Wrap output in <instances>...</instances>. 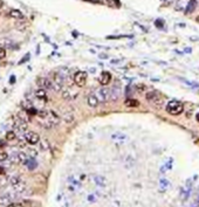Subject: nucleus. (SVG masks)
<instances>
[{
    "label": "nucleus",
    "instance_id": "obj_9",
    "mask_svg": "<svg viewBox=\"0 0 199 207\" xmlns=\"http://www.w3.org/2000/svg\"><path fill=\"white\" fill-rule=\"evenodd\" d=\"M110 81H111V75H110V73H108V72H103V73L101 74L100 78H98V82H100L102 86L109 84Z\"/></svg>",
    "mask_w": 199,
    "mask_h": 207
},
{
    "label": "nucleus",
    "instance_id": "obj_15",
    "mask_svg": "<svg viewBox=\"0 0 199 207\" xmlns=\"http://www.w3.org/2000/svg\"><path fill=\"white\" fill-rule=\"evenodd\" d=\"M196 6H197V0H190V2L186 6V12L188 13H192L196 10Z\"/></svg>",
    "mask_w": 199,
    "mask_h": 207
},
{
    "label": "nucleus",
    "instance_id": "obj_24",
    "mask_svg": "<svg viewBox=\"0 0 199 207\" xmlns=\"http://www.w3.org/2000/svg\"><path fill=\"white\" fill-rule=\"evenodd\" d=\"M61 91H62V97L64 98V99H69V98H70L69 91H68L67 89H64V90H61Z\"/></svg>",
    "mask_w": 199,
    "mask_h": 207
},
{
    "label": "nucleus",
    "instance_id": "obj_25",
    "mask_svg": "<svg viewBox=\"0 0 199 207\" xmlns=\"http://www.w3.org/2000/svg\"><path fill=\"white\" fill-rule=\"evenodd\" d=\"M6 207H25V206L22 204H20V202H11Z\"/></svg>",
    "mask_w": 199,
    "mask_h": 207
},
{
    "label": "nucleus",
    "instance_id": "obj_14",
    "mask_svg": "<svg viewBox=\"0 0 199 207\" xmlns=\"http://www.w3.org/2000/svg\"><path fill=\"white\" fill-rule=\"evenodd\" d=\"M124 104L128 108H136V107L139 105V102L137 99H134V98H128V99H126Z\"/></svg>",
    "mask_w": 199,
    "mask_h": 207
},
{
    "label": "nucleus",
    "instance_id": "obj_7",
    "mask_svg": "<svg viewBox=\"0 0 199 207\" xmlns=\"http://www.w3.org/2000/svg\"><path fill=\"white\" fill-rule=\"evenodd\" d=\"M13 125H14V128H15L17 130L20 131V132L27 131V129H28V124H27V122L23 120L22 117H20V116L14 118V123H13Z\"/></svg>",
    "mask_w": 199,
    "mask_h": 207
},
{
    "label": "nucleus",
    "instance_id": "obj_30",
    "mask_svg": "<svg viewBox=\"0 0 199 207\" xmlns=\"http://www.w3.org/2000/svg\"><path fill=\"white\" fill-rule=\"evenodd\" d=\"M1 8H2V1L0 0V10H1Z\"/></svg>",
    "mask_w": 199,
    "mask_h": 207
},
{
    "label": "nucleus",
    "instance_id": "obj_17",
    "mask_svg": "<svg viewBox=\"0 0 199 207\" xmlns=\"http://www.w3.org/2000/svg\"><path fill=\"white\" fill-rule=\"evenodd\" d=\"M111 138L114 141H123V139H126V135L124 133H121V132H115V133H113Z\"/></svg>",
    "mask_w": 199,
    "mask_h": 207
},
{
    "label": "nucleus",
    "instance_id": "obj_29",
    "mask_svg": "<svg viewBox=\"0 0 199 207\" xmlns=\"http://www.w3.org/2000/svg\"><path fill=\"white\" fill-rule=\"evenodd\" d=\"M4 173H5V171H4V170L0 167V175H4Z\"/></svg>",
    "mask_w": 199,
    "mask_h": 207
},
{
    "label": "nucleus",
    "instance_id": "obj_19",
    "mask_svg": "<svg viewBox=\"0 0 199 207\" xmlns=\"http://www.w3.org/2000/svg\"><path fill=\"white\" fill-rule=\"evenodd\" d=\"M26 154H27V157H30V158H35V157L38 156V151H36L35 149H33V148H28Z\"/></svg>",
    "mask_w": 199,
    "mask_h": 207
},
{
    "label": "nucleus",
    "instance_id": "obj_4",
    "mask_svg": "<svg viewBox=\"0 0 199 207\" xmlns=\"http://www.w3.org/2000/svg\"><path fill=\"white\" fill-rule=\"evenodd\" d=\"M86 82H87V73L82 72V70H79L75 73L74 75V83L77 86V87L82 88L86 86Z\"/></svg>",
    "mask_w": 199,
    "mask_h": 207
},
{
    "label": "nucleus",
    "instance_id": "obj_16",
    "mask_svg": "<svg viewBox=\"0 0 199 207\" xmlns=\"http://www.w3.org/2000/svg\"><path fill=\"white\" fill-rule=\"evenodd\" d=\"M25 165L28 167V170H34L36 167V162L34 160V158H28L27 162L25 163Z\"/></svg>",
    "mask_w": 199,
    "mask_h": 207
},
{
    "label": "nucleus",
    "instance_id": "obj_23",
    "mask_svg": "<svg viewBox=\"0 0 199 207\" xmlns=\"http://www.w3.org/2000/svg\"><path fill=\"white\" fill-rule=\"evenodd\" d=\"M94 180L97 183V185H100V186L104 185V179H103L102 177H98V175H97V177H95L94 178Z\"/></svg>",
    "mask_w": 199,
    "mask_h": 207
},
{
    "label": "nucleus",
    "instance_id": "obj_12",
    "mask_svg": "<svg viewBox=\"0 0 199 207\" xmlns=\"http://www.w3.org/2000/svg\"><path fill=\"white\" fill-rule=\"evenodd\" d=\"M87 102H88V105L89 107H92V108H95V107H97V104H98V98L96 97V95L95 94H90L89 96H88V98H87Z\"/></svg>",
    "mask_w": 199,
    "mask_h": 207
},
{
    "label": "nucleus",
    "instance_id": "obj_27",
    "mask_svg": "<svg viewBox=\"0 0 199 207\" xmlns=\"http://www.w3.org/2000/svg\"><path fill=\"white\" fill-rule=\"evenodd\" d=\"M137 89H138L139 93H142V91H144V90L147 89V87H145L144 84H137Z\"/></svg>",
    "mask_w": 199,
    "mask_h": 207
},
{
    "label": "nucleus",
    "instance_id": "obj_11",
    "mask_svg": "<svg viewBox=\"0 0 199 207\" xmlns=\"http://www.w3.org/2000/svg\"><path fill=\"white\" fill-rule=\"evenodd\" d=\"M8 15H10L12 19H15V20H22L23 19V14L19 10H11L8 12Z\"/></svg>",
    "mask_w": 199,
    "mask_h": 207
},
{
    "label": "nucleus",
    "instance_id": "obj_1",
    "mask_svg": "<svg viewBox=\"0 0 199 207\" xmlns=\"http://www.w3.org/2000/svg\"><path fill=\"white\" fill-rule=\"evenodd\" d=\"M166 111H168L170 115L172 116H178L180 115L183 111H184V105L182 102L179 101H176V99H172L170 101L168 104H166Z\"/></svg>",
    "mask_w": 199,
    "mask_h": 207
},
{
    "label": "nucleus",
    "instance_id": "obj_28",
    "mask_svg": "<svg viewBox=\"0 0 199 207\" xmlns=\"http://www.w3.org/2000/svg\"><path fill=\"white\" fill-rule=\"evenodd\" d=\"M26 145H27V142H26L25 139H23V141H19V146H20L21 149H25Z\"/></svg>",
    "mask_w": 199,
    "mask_h": 207
},
{
    "label": "nucleus",
    "instance_id": "obj_6",
    "mask_svg": "<svg viewBox=\"0 0 199 207\" xmlns=\"http://www.w3.org/2000/svg\"><path fill=\"white\" fill-rule=\"evenodd\" d=\"M27 159H28V157L25 152H17L11 156V162L13 164H18V165L25 164L27 162Z\"/></svg>",
    "mask_w": 199,
    "mask_h": 207
},
{
    "label": "nucleus",
    "instance_id": "obj_26",
    "mask_svg": "<svg viewBox=\"0 0 199 207\" xmlns=\"http://www.w3.org/2000/svg\"><path fill=\"white\" fill-rule=\"evenodd\" d=\"M5 55H6V50H5V48L0 46V60H1V59H4V57H5Z\"/></svg>",
    "mask_w": 199,
    "mask_h": 207
},
{
    "label": "nucleus",
    "instance_id": "obj_8",
    "mask_svg": "<svg viewBox=\"0 0 199 207\" xmlns=\"http://www.w3.org/2000/svg\"><path fill=\"white\" fill-rule=\"evenodd\" d=\"M95 95H96V97L98 98V101L105 102L109 98V89H107V88H100V89H97V91H96Z\"/></svg>",
    "mask_w": 199,
    "mask_h": 207
},
{
    "label": "nucleus",
    "instance_id": "obj_5",
    "mask_svg": "<svg viewBox=\"0 0 199 207\" xmlns=\"http://www.w3.org/2000/svg\"><path fill=\"white\" fill-rule=\"evenodd\" d=\"M25 141L30 145H35L40 142V136L34 131H26L25 133Z\"/></svg>",
    "mask_w": 199,
    "mask_h": 207
},
{
    "label": "nucleus",
    "instance_id": "obj_32",
    "mask_svg": "<svg viewBox=\"0 0 199 207\" xmlns=\"http://www.w3.org/2000/svg\"><path fill=\"white\" fill-rule=\"evenodd\" d=\"M197 21H199V17H198V18H197Z\"/></svg>",
    "mask_w": 199,
    "mask_h": 207
},
{
    "label": "nucleus",
    "instance_id": "obj_2",
    "mask_svg": "<svg viewBox=\"0 0 199 207\" xmlns=\"http://www.w3.org/2000/svg\"><path fill=\"white\" fill-rule=\"evenodd\" d=\"M10 184L12 185V187L18 192V193H23L25 191H26V188H27V186H26V183L21 179L20 177H17V175H14V177H11L10 178Z\"/></svg>",
    "mask_w": 199,
    "mask_h": 207
},
{
    "label": "nucleus",
    "instance_id": "obj_3",
    "mask_svg": "<svg viewBox=\"0 0 199 207\" xmlns=\"http://www.w3.org/2000/svg\"><path fill=\"white\" fill-rule=\"evenodd\" d=\"M46 120V123H45V128H54V126H56L58 124H59V122H60V118H59V116L54 112V111H48V115H47V117L45 118Z\"/></svg>",
    "mask_w": 199,
    "mask_h": 207
},
{
    "label": "nucleus",
    "instance_id": "obj_20",
    "mask_svg": "<svg viewBox=\"0 0 199 207\" xmlns=\"http://www.w3.org/2000/svg\"><path fill=\"white\" fill-rule=\"evenodd\" d=\"M15 138H17V135H15L14 131H8V132L6 133V141L12 142V141H14Z\"/></svg>",
    "mask_w": 199,
    "mask_h": 207
},
{
    "label": "nucleus",
    "instance_id": "obj_13",
    "mask_svg": "<svg viewBox=\"0 0 199 207\" xmlns=\"http://www.w3.org/2000/svg\"><path fill=\"white\" fill-rule=\"evenodd\" d=\"M150 103H151V104H152L155 108L160 109V108L163 107V104H164V99H163V98L158 95V96H156L154 99H151V101H150Z\"/></svg>",
    "mask_w": 199,
    "mask_h": 207
},
{
    "label": "nucleus",
    "instance_id": "obj_22",
    "mask_svg": "<svg viewBox=\"0 0 199 207\" xmlns=\"http://www.w3.org/2000/svg\"><path fill=\"white\" fill-rule=\"evenodd\" d=\"M11 201V198L8 194H5V196H0V204H6Z\"/></svg>",
    "mask_w": 199,
    "mask_h": 207
},
{
    "label": "nucleus",
    "instance_id": "obj_18",
    "mask_svg": "<svg viewBox=\"0 0 199 207\" xmlns=\"http://www.w3.org/2000/svg\"><path fill=\"white\" fill-rule=\"evenodd\" d=\"M159 94L158 93H156V91H148L147 95H145V99H147L148 102H150L151 99H154V98L156 97V96H158Z\"/></svg>",
    "mask_w": 199,
    "mask_h": 207
},
{
    "label": "nucleus",
    "instance_id": "obj_10",
    "mask_svg": "<svg viewBox=\"0 0 199 207\" xmlns=\"http://www.w3.org/2000/svg\"><path fill=\"white\" fill-rule=\"evenodd\" d=\"M35 97L38 98V99H40V101L47 102L48 98H47V91H46V89H43V88L36 89V91H35Z\"/></svg>",
    "mask_w": 199,
    "mask_h": 207
},
{
    "label": "nucleus",
    "instance_id": "obj_31",
    "mask_svg": "<svg viewBox=\"0 0 199 207\" xmlns=\"http://www.w3.org/2000/svg\"><path fill=\"white\" fill-rule=\"evenodd\" d=\"M196 118H197V120H198V122H199V114H198V115H197V116H196Z\"/></svg>",
    "mask_w": 199,
    "mask_h": 207
},
{
    "label": "nucleus",
    "instance_id": "obj_21",
    "mask_svg": "<svg viewBox=\"0 0 199 207\" xmlns=\"http://www.w3.org/2000/svg\"><path fill=\"white\" fill-rule=\"evenodd\" d=\"M7 159H8V153L2 151V150H0V162H5Z\"/></svg>",
    "mask_w": 199,
    "mask_h": 207
}]
</instances>
